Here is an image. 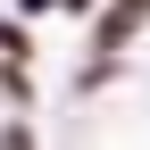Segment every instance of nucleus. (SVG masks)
<instances>
[{
    "label": "nucleus",
    "mask_w": 150,
    "mask_h": 150,
    "mask_svg": "<svg viewBox=\"0 0 150 150\" xmlns=\"http://www.w3.org/2000/svg\"><path fill=\"white\" fill-rule=\"evenodd\" d=\"M142 25H150V0H100V8H92V50L142 42Z\"/></svg>",
    "instance_id": "nucleus-1"
},
{
    "label": "nucleus",
    "mask_w": 150,
    "mask_h": 150,
    "mask_svg": "<svg viewBox=\"0 0 150 150\" xmlns=\"http://www.w3.org/2000/svg\"><path fill=\"white\" fill-rule=\"evenodd\" d=\"M0 59H33V33H25V17H8V25H0Z\"/></svg>",
    "instance_id": "nucleus-2"
},
{
    "label": "nucleus",
    "mask_w": 150,
    "mask_h": 150,
    "mask_svg": "<svg viewBox=\"0 0 150 150\" xmlns=\"http://www.w3.org/2000/svg\"><path fill=\"white\" fill-rule=\"evenodd\" d=\"M50 8H59V0H17V17H50Z\"/></svg>",
    "instance_id": "nucleus-3"
},
{
    "label": "nucleus",
    "mask_w": 150,
    "mask_h": 150,
    "mask_svg": "<svg viewBox=\"0 0 150 150\" xmlns=\"http://www.w3.org/2000/svg\"><path fill=\"white\" fill-rule=\"evenodd\" d=\"M59 8H67V17H92V8H100V0H59Z\"/></svg>",
    "instance_id": "nucleus-4"
}]
</instances>
